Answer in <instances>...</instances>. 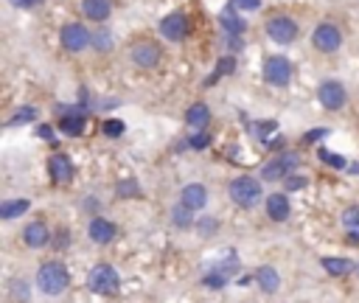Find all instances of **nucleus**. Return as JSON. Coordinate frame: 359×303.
<instances>
[{
  "label": "nucleus",
  "mask_w": 359,
  "mask_h": 303,
  "mask_svg": "<svg viewBox=\"0 0 359 303\" xmlns=\"http://www.w3.org/2000/svg\"><path fill=\"white\" fill-rule=\"evenodd\" d=\"M217 231V222H199V234H213Z\"/></svg>",
  "instance_id": "nucleus-37"
},
{
  "label": "nucleus",
  "mask_w": 359,
  "mask_h": 303,
  "mask_svg": "<svg viewBox=\"0 0 359 303\" xmlns=\"http://www.w3.org/2000/svg\"><path fill=\"white\" fill-rule=\"evenodd\" d=\"M208 143H210V135H208L205 129H197V132L188 138V146H191V149H208Z\"/></svg>",
  "instance_id": "nucleus-27"
},
{
  "label": "nucleus",
  "mask_w": 359,
  "mask_h": 303,
  "mask_svg": "<svg viewBox=\"0 0 359 303\" xmlns=\"http://www.w3.org/2000/svg\"><path fill=\"white\" fill-rule=\"evenodd\" d=\"M23 239H26V245L28 247H45L48 242H51V231L45 227V222H31L28 227H26V234H23Z\"/></svg>",
  "instance_id": "nucleus-17"
},
{
  "label": "nucleus",
  "mask_w": 359,
  "mask_h": 303,
  "mask_svg": "<svg viewBox=\"0 0 359 303\" xmlns=\"http://www.w3.org/2000/svg\"><path fill=\"white\" fill-rule=\"evenodd\" d=\"M59 129H62L65 135H70V138L82 135V129H85V115L67 110V115H62V121H59Z\"/></svg>",
  "instance_id": "nucleus-20"
},
{
  "label": "nucleus",
  "mask_w": 359,
  "mask_h": 303,
  "mask_svg": "<svg viewBox=\"0 0 359 303\" xmlns=\"http://www.w3.org/2000/svg\"><path fill=\"white\" fill-rule=\"evenodd\" d=\"M317 101H320L326 110H342L345 101H348V93H345V88H342L337 79H326V82H320V88H317Z\"/></svg>",
  "instance_id": "nucleus-10"
},
{
  "label": "nucleus",
  "mask_w": 359,
  "mask_h": 303,
  "mask_svg": "<svg viewBox=\"0 0 359 303\" xmlns=\"http://www.w3.org/2000/svg\"><path fill=\"white\" fill-rule=\"evenodd\" d=\"M267 34H269V40H275L278 45H290V42L298 40V23H295L292 17L278 15V17L267 20Z\"/></svg>",
  "instance_id": "nucleus-6"
},
{
  "label": "nucleus",
  "mask_w": 359,
  "mask_h": 303,
  "mask_svg": "<svg viewBox=\"0 0 359 303\" xmlns=\"http://www.w3.org/2000/svg\"><path fill=\"white\" fill-rule=\"evenodd\" d=\"M231 70H233V59H231V56H225V59L219 62L217 73H213V76H210V79H208V85H213V82H217V79H219V76H222V73H231Z\"/></svg>",
  "instance_id": "nucleus-32"
},
{
  "label": "nucleus",
  "mask_w": 359,
  "mask_h": 303,
  "mask_svg": "<svg viewBox=\"0 0 359 303\" xmlns=\"http://www.w3.org/2000/svg\"><path fill=\"white\" fill-rule=\"evenodd\" d=\"M137 191H140V186L135 180H121L118 183V194L121 197H137Z\"/></svg>",
  "instance_id": "nucleus-30"
},
{
  "label": "nucleus",
  "mask_w": 359,
  "mask_h": 303,
  "mask_svg": "<svg viewBox=\"0 0 359 303\" xmlns=\"http://www.w3.org/2000/svg\"><path fill=\"white\" fill-rule=\"evenodd\" d=\"M90 45L96 48V51H101V54H107V51H112V34L110 31H96L93 34V40H90Z\"/></svg>",
  "instance_id": "nucleus-24"
},
{
  "label": "nucleus",
  "mask_w": 359,
  "mask_h": 303,
  "mask_svg": "<svg viewBox=\"0 0 359 303\" xmlns=\"http://www.w3.org/2000/svg\"><path fill=\"white\" fill-rule=\"evenodd\" d=\"M70 284V272L62 261H45L40 270H37V286L45 292V295H62Z\"/></svg>",
  "instance_id": "nucleus-1"
},
{
  "label": "nucleus",
  "mask_w": 359,
  "mask_h": 303,
  "mask_svg": "<svg viewBox=\"0 0 359 303\" xmlns=\"http://www.w3.org/2000/svg\"><path fill=\"white\" fill-rule=\"evenodd\" d=\"M37 118V110L34 107H26V110H20L15 118H9V126H17V124H28V121H34Z\"/></svg>",
  "instance_id": "nucleus-28"
},
{
  "label": "nucleus",
  "mask_w": 359,
  "mask_h": 303,
  "mask_svg": "<svg viewBox=\"0 0 359 303\" xmlns=\"http://www.w3.org/2000/svg\"><path fill=\"white\" fill-rule=\"evenodd\" d=\"M104 135H107V138L124 135V121H104Z\"/></svg>",
  "instance_id": "nucleus-33"
},
{
  "label": "nucleus",
  "mask_w": 359,
  "mask_h": 303,
  "mask_svg": "<svg viewBox=\"0 0 359 303\" xmlns=\"http://www.w3.org/2000/svg\"><path fill=\"white\" fill-rule=\"evenodd\" d=\"M118 284H121V278L110 264H96L90 270V275H87V286L93 292H99V295H112L118 289Z\"/></svg>",
  "instance_id": "nucleus-4"
},
{
  "label": "nucleus",
  "mask_w": 359,
  "mask_h": 303,
  "mask_svg": "<svg viewBox=\"0 0 359 303\" xmlns=\"http://www.w3.org/2000/svg\"><path fill=\"white\" fill-rule=\"evenodd\" d=\"M323 270H326L328 275H348V272L353 270V264H351L348 259H334V256H328V259H323Z\"/></svg>",
  "instance_id": "nucleus-23"
},
{
  "label": "nucleus",
  "mask_w": 359,
  "mask_h": 303,
  "mask_svg": "<svg viewBox=\"0 0 359 303\" xmlns=\"http://www.w3.org/2000/svg\"><path fill=\"white\" fill-rule=\"evenodd\" d=\"M231 3H233L236 9H244V12H256V9H261V0H231Z\"/></svg>",
  "instance_id": "nucleus-34"
},
{
  "label": "nucleus",
  "mask_w": 359,
  "mask_h": 303,
  "mask_svg": "<svg viewBox=\"0 0 359 303\" xmlns=\"http://www.w3.org/2000/svg\"><path fill=\"white\" fill-rule=\"evenodd\" d=\"M62 48L65 51H70V54H79V51H85L87 45H90V40H93V34L82 26V23H67L65 28H62Z\"/></svg>",
  "instance_id": "nucleus-7"
},
{
  "label": "nucleus",
  "mask_w": 359,
  "mask_h": 303,
  "mask_svg": "<svg viewBox=\"0 0 359 303\" xmlns=\"http://www.w3.org/2000/svg\"><path fill=\"white\" fill-rule=\"evenodd\" d=\"M342 224L348 227V231H351V227H359V205H353V208H348L342 213Z\"/></svg>",
  "instance_id": "nucleus-29"
},
{
  "label": "nucleus",
  "mask_w": 359,
  "mask_h": 303,
  "mask_svg": "<svg viewBox=\"0 0 359 303\" xmlns=\"http://www.w3.org/2000/svg\"><path fill=\"white\" fill-rule=\"evenodd\" d=\"M160 48L155 45V42H149V40H140V42H135L132 48H129V59L137 65V67H143V70H152V67H158L160 65Z\"/></svg>",
  "instance_id": "nucleus-8"
},
{
  "label": "nucleus",
  "mask_w": 359,
  "mask_h": 303,
  "mask_svg": "<svg viewBox=\"0 0 359 303\" xmlns=\"http://www.w3.org/2000/svg\"><path fill=\"white\" fill-rule=\"evenodd\" d=\"M160 34L172 42H183L188 34H191V20L185 12H172L160 20Z\"/></svg>",
  "instance_id": "nucleus-5"
},
{
  "label": "nucleus",
  "mask_w": 359,
  "mask_h": 303,
  "mask_svg": "<svg viewBox=\"0 0 359 303\" xmlns=\"http://www.w3.org/2000/svg\"><path fill=\"white\" fill-rule=\"evenodd\" d=\"M48 172H51V180L59 183V186H65V183L74 180V163H70L67 155H53V158L48 161Z\"/></svg>",
  "instance_id": "nucleus-12"
},
{
  "label": "nucleus",
  "mask_w": 359,
  "mask_h": 303,
  "mask_svg": "<svg viewBox=\"0 0 359 303\" xmlns=\"http://www.w3.org/2000/svg\"><path fill=\"white\" fill-rule=\"evenodd\" d=\"M185 121H188V126H194V129H205L208 124H210V110H208V104H191L188 110H185Z\"/></svg>",
  "instance_id": "nucleus-19"
},
{
  "label": "nucleus",
  "mask_w": 359,
  "mask_h": 303,
  "mask_svg": "<svg viewBox=\"0 0 359 303\" xmlns=\"http://www.w3.org/2000/svg\"><path fill=\"white\" fill-rule=\"evenodd\" d=\"M37 132H40V138H48V140L53 138V132H51V126H40Z\"/></svg>",
  "instance_id": "nucleus-40"
},
{
  "label": "nucleus",
  "mask_w": 359,
  "mask_h": 303,
  "mask_svg": "<svg viewBox=\"0 0 359 303\" xmlns=\"http://www.w3.org/2000/svg\"><path fill=\"white\" fill-rule=\"evenodd\" d=\"M312 45L323 54H334L340 45H342V31L334 26V23H320L312 34Z\"/></svg>",
  "instance_id": "nucleus-9"
},
{
  "label": "nucleus",
  "mask_w": 359,
  "mask_h": 303,
  "mask_svg": "<svg viewBox=\"0 0 359 303\" xmlns=\"http://www.w3.org/2000/svg\"><path fill=\"white\" fill-rule=\"evenodd\" d=\"M59 242H56V247H67L70 245V234L67 231H59V236H56Z\"/></svg>",
  "instance_id": "nucleus-38"
},
{
  "label": "nucleus",
  "mask_w": 359,
  "mask_h": 303,
  "mask_svg": "<svg viewBox=\"0 0 359 303\" xmlns=\"http://www.w3.org/2000/svg\"><path fill=\"white\" fill-rule=\"evenodd\" d=\"M202 284H205L208 289H219V286H225V284H228V275H225V272H219V270H213V272L202 275Z\"/></svg>",
  "instance_id": "nucleus-25"
},
{
  "label": "nucleus",
  "mask_w": 359,
  "mask_h": 303,
  "mask_svg": "<svg viewBox=\"0 0 359 303\" xmlns=\"http://www.w3.org/2000/svg\"><path fill=\"white\" fill-rule=\"evenodd\" d=\"M256 281H258V286H261L264 292H275V289L281 286V275H278V270H272V267H258Z\"/></svg>",
  "instance_id": "nucleus-21"
},
{
  "label": "nucleus",
  "mask_w": 359,
  "mask_h": 303,
  "mask_svg": "<svg viewBox=\"0 0 359 303\" xmlns=\"http://www.w3.org/2000/svg\"><path fill=\"white\" fill-rule=\"evenodd\" d=\"M231 199L239 205V208H256L258 205V199H261V186H258V180H253V177H236L233 183H231Z\"/></svg>",
  "instance_id": "nucleus-2"
},
{
  "label": "nucleus",
  "mask_w": 359,
  "mask_h": 303,
  "mask_svg": "<svg viewBox=\"0 0 359 303\" xmlns=\"http://www.w3.org/2000/svg\"><path fill=\"white\" fill-rule=\"evenodd\" d=\"M82 12H85V17L96 20V23H104L112 12V3L110 0H82Z\"/></svg>",
  "instance_id": "nucleus-18"
},
{
  "label": "nucleus",
  "mask_w": 359,
  "mask_h": 303,
  "mask_svg": "<svg viewBox=\"0 0 359 303\" xmlns=\"http://www.w3.org/2000/svg\"><path fill=\"white\" fill-rule=\"evenodd\" d=\"M180 202L191 211H202L208 205V188L199 186V183H188L183 191H180Z\"/></svg>",
  "instance_id": "nucleus-13"
},
{
  "label": "nucleus",
  "mask_w": 359,
  "mask_h": 303,
  "mask_svg": "<svg viewBox=\"0 0 359 303\" xmlns=\"http://www.w3.org/2000/svg\"><path fill=\"white\" fill-rule=\"evenodd\" d=\"M298 163H301V158H298V155H283V158H278V161L267 163V166L261 169V177H264V180H283V177H286V172H292Z\"/></svg>",
  "instance_id": "nucleus-11"
},
{
  "label": "nucleus",
  "mask_w": 359,
  "mask_h": 303,
  "mask_svg": "<svg viewBox=\"0 0 359 303\" xmlns=\"http://www.w3.org/2000/svg\"><path fill=\"white\" fill-rule=\"evenodd\" d=\"M323 135H326V129H317V132H309L306 140H317V138H323Z\"/></svg>",
  "instance_id": "nucleus-41"
},
{
  "label": "nucleus",
  "mask_w": 359,
  "mask_h": 303,
  "mask_svg": "<svg viewBox=\"0 0 359 303\" xmlns=\"http://www.w3.org/2000/svg\"><path fill=\"white\" fill-rule=\"evenodd\" d=\"M320 161L328 163V166H334V169H345V161L340 155H331V152H326V149H320Z\"/></svg>",
  "instance_id": "nucleus-31"
},
{
  "label": "nucleus",
  "mask_w": 359,
  "mask_h": 303,
  "mask_svg": "<svg viewBox=\"0 0 359 303\" xmlns=\"http://www.w3.org/2000/svg\"><path fill=\"white\" fill-rule=\"evenodd\" d=\"M290 197L286 194H269V199H267V216L272 219V222H286L290 219Z\"/></svg>",
  "instance_id": "nucleus-15"
},
{
  "label": "nucleus",
  "mask_w": 359,
  "mask_h": 303,
  "mask_svg": "<svg viewBox=\"0 0 359 303\" xmlns=\"http://www.w3.org/2000/svg\"><path fill=\"white\" fill-rule=\"evenodd\" d=\"M172 216H174V224H177V227H191V208H185V205L180 208V205H177V208L172 211Z\"/></svg>",
  "instance_id": "nucleus-26"
},
{
  "label": "nucleus",
  "mask_w": 359,
  "mask_h": 303,
  "mask_svg": "<svg viewBox=\"0 0 359 303\" xmlns=\"http://www.w3.org/2000/svg\"><path fill=\"white\" fill-rule=\"evenodd\" d=\"M28 199H6L3 205H0V216L3 219H17V216H23L26 211H28Z\"/></svg>",
  "instance_id": "nucleus-22"
},
{
  "label": "nucleus",
  "mask_w": 359,
  "mask_h": 303,
  "mask_svg": "<svg viewBox=\"0 0 359 303\" xmlns=\"http://www.w3.org/2000/svg\"><path fill=\"white\" fill-rule=\"evenodd\" d=\"M40 0H12V6H17V9H28V6H37Z\"/></svg>",
  "instance_id": "nucleus-36"
},
{
  "label": "nucleus",
  "mask_w": 359,
  "mask_h": 303,
  "mask_svg": "<svg viewBox=\"0 0 359 303\" xmlns=\"http://www.w3.org/2000/svg\"><path fill=\"white\" fill-rule=\"evenodd\" d=\"M87 234H90V239H93L96 245H110L118 231H115V224L107 222L104 216H96V219L90 222V227H87Z\"/></svg>",
  "instance_id": "nucleus-14"
},
{
  "label": "nucleus",
  "mask_w": 359,
  "mask_h": 303,
  "mask_svg": "<svg viewBox=\"0 0 359 303\" xmlns=\"http://www.w3.org/2000/svg\"><path fill=\"white\" fill-rule=\"evenodd\" d=\"M292 79V65L286 56L275 54V56H267L264 62V82L272 85V88H286Z\"/></svg>",
  "instance_id": "nucleus-3"
},
{
  "label": "nucleus",
  "mask_w": 359,
  "mask_h": 303,
  "mask_svg": "<svg viewBox=\"0 0 359 303\" xmlns=\"http://www.w3.org/2000/svg\"><path fill=\"white\" fill-rule=\"evenodd\" d=\"M348 242L351 245H359V227H351V231H348Z\"/></svg>",
  "instance_id": "nucleus-39"
},
{
  "label": "nucleus",
  "mask_w": 359,
  "mask_h": 303,
  "mask_svg": "<svg viewBox=\"0 0 359 303\" xmlns=\"http://www.w3.org/2000/svg\"><path fill=\"white\" fill-rule=\"evenodd\" d=\"M219 23H222V28L228 31V34H244L247 31V23H244V17L239 15V9L231 3L228 9H222V15H219Z\"/></svg>",
  "instance_id": "nucleus-16"
},
{
  "label": "nucleus",
  "mask_w": 359,
  "mask_h": 303,
  "mask_svg": "<svg viewBox=\"0 0 359 303\" xmlns=\"http://www.w3.org/2000/svg\"><path fill=\"white\" fill-rule=\"evenodd\" d=\"M286 188L290 191H298V188H306V177H292V174H286Z\"/></svg>",
  "instance_id": "nucleus-35"
}]
</instances>
